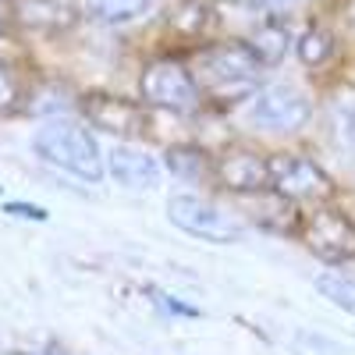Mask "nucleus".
<instances>
[{
	"instance_id": "nucleus-1",
	"label": "nucleus",
	"mask_w": 355,
	"mask_h": 355,
	"mask_svg": "<svg viewBox=\"0 0 355 355\" xmlns=\"http://www.w3.org/2000/svg\"><path fill=\"white\" fill-rule=\"evenodd\" d=\"M33 150L46 164L82 178V182H100V178H103L100 146H96L93 132L82 128V125H71V121H50V125H43L36 132V139H33Z\"/></svg>"
},
{
	"instance_id": "nucleus-2",
	"label": "nucleus",
	"mask_w": 355,
	"mask_h": 355,
	"mask_svg": "<svg viewBox=\"0 0 355 355\" xmlns=\"http://www.w3.org/2000/svg\"><path fill=\"white\" fill-rule=\"evenodd\" d=\"M259 57L249 43H220L199 57V82L217 96H245L259 82Z\"/></svg>"
},
{
	"instance_id": "nucleus-3",
	"label": "nucleus",
	"mask_w": 355,
	"mask_h": 355,
	"mask_svg": "<svg viewBox=\"0 0 355 355\" xmlns=\"http://www.w3.org/2000/svg\"><path fill=\"white\" fill-rule=\"evenodd\" d=\"M167 217L185 234H196V239L214 242V245H231L245 239V224L239 217H231L217 202L199 199V196H174L167 202Z\"/></svg>"
},
{
	"instance_id": "nucleus-4",
	"label": "nucleus",
	"mask_w": 355,
	"mask_h": 355,
	"mask_svg": "<svg viewBox=\"0 0 355 355\" xmlns=\"http://www.w3.org/2000/svg\"><path fill=\"white\" fill-rule=\"evenodd\" d=\"M139 89H142V100L150 107H160V110H171V114L199 110V82H196V75L182 61H171V57L146 64Z\"/></svg>"
},
{
	"instance_id": "nucleus-5",
	"label": "nucleus",
	"mask_w": 355,
	"mask_h": 355,
	"mask_svg": "<svg viewBox=\"0 0 355 355\" xmlns=\"http://www.w3.org/2000/svg\"><path fill=\"white\" fill-rule=\"evenodd\" d=\"M313 117V103L302 89H295L288 82L263 85L252 93L249 103V121L259 132H299Z\"/></svg>"
},
{
	"instance_id": "nucleus-6",
	"label": "nucleus",
	"mask_w": 355,
	"mask_h": 355,
	"mask_svg": "<svg viewBox=\"0 0 355 355\" xmlns=\"http://www.w3.org/2000/svg\"><path fill=\"white\" fill-rule=\"evenodd\" d=\"M270 185L277 196L291 202H320L334 196V182L316 160L299 153H274L270 157Z\"/></svg>"
},
{
	"instance_id": "nucleus-7",
	"label": "nucleus",
	"mask_w": 355,
	"mask_h": 355,
	"mask_svg": "<svg viewBox=\"0 0 355 355\" xmlns=\"http://www.w3.org/2000/svg\"><path fill=\"white\" fill-rule=\"evenodd\" d=\"M302 242L323 259V263H348L355 259V224L334 210H313L302 227Z\"/></svg>"
},
{
	"instance_id": "nucleus-8",
	"label": "nucleus",
	"mask_w": 355,
	"mask_h": 355,
	"mask_svg": "<svg viewBox=\"0 0 355 355\" xmlns=\"http://www.w3.org/2000/svg\"><path fill=\"white\" fill-rule=\"evenodd\" d=\"M214 178L234 196L266 192L270 185V157H259L252 150H227L214 164Z\"/></svg>"
},
{
	"instance_id": "nucleus-9",
	"label": "nucleus",
	"mask_w": 355,
	"mask_h": 355,
	"mask_svg": "<svg viewBox=\"0 0 355 355\" xmlns=\"http://www.w3.org/2000/svg\"><path fill=\"white\" fill-rule=\"evenodd\" d=\"M89 125H96L110 135H142L146 128H150V117H146V110L132 100H121V96H85L82 103Z\"/></svg>"
},
{
	"instance_id": "nucleus-10",
	"label": "nucleus",
	"mask_w": 355,
	"mask_h": 355,
	"mask_svg": "<svg viewBox=\"0 0 355 355\" xmlns=\"http://www.w3.org/2000/svg\"><path fill=\"white\" fill-rule=\"evenodd\" d=\"M107 167L114 182L125 189H153L160 182V164L146 150H135V146H114L107 153Z\"/></svg>"
},
{
	"instance_id": "nucleus-11",
	"label": "nucleus",
	"mask_w": 355,
	"mask_h": 355,
	"mask_svg": "<svg viewBox=\"0 0 355 355\" xmlns=\"http://www.w3.org/2000/svg\"><path fill=\"white\" fill-rule=\"evenodd\" d=\"M153 4L157 0H85V11L89 18H96L103 25H125V21L150 15Z\"/></svg>"
},
{
	"instance_id": "nucleus-12",
	"label": "nucleus",
	"mask_w": 355,
	"mask_h": 355,
	"mask_svg": "<svg viewBox=\"0 0 355 355\" xmlns=\"http://www.w3.org/2000/svg\"><path fill=\"white\" fill-rule=\"evenodd\" d=\"M249 50L259 57V64H277L284 50H288V36H284V28L274 25V21H263L259 28H252V36H249Z\"/></svg>"
},
{
	"instance_id": "nucleus-13",
	"label": "nucleus",
	"mask_w": 355,
	"mask_h": 355,
	"mask_svg": "<svg viewBox=\"0 0 355 355\" xmlns=\"http://www.w3.org/2000/svg\"><path fill=\"white\" fill-rule=\"evenodd\" d=\"M18 15L25 25H43V28H57L71 21V8L61 0H21Z\"/></svg>"
},
{
	"instance_id": "nucleus-14",
	"label": "nucleus",
	"mask_w": 355,
	"mask_h": 355,
	"mask_svg": "<svg viewBox=\"0 0 355 355\" xmlns=\"http://www.w3.org/2000/svg\"><path fill=\"white\" fill-rule=\"evenodd\" d=\"M316 288L323 299H331L338 309L352 313L355 316V277L352 274H338V270H327L316 277Z\"/></svg>"
},
{
	"instance_id": "nucleus-15",
	"label": "nucleus",
	"mask_w": 355,
	"mask_h": 355,
	"mask_svg": "<svg viewBox=\"0 0 355 355\" xmlns=\"http://www.w3.org/2000/svg\"><path fill=\"white\" fill-rule=\"evenodd\" d=\"M299 57L306 64H323L327 57L334 53V40H331V33L327 28H309V33H302L299 36Z\"/></svg>"
},
{
	"instance_id": "nucleus-16",
	"label": "nucleus",
	"mask_w": 355,
	"mask_h": 355,
	"mask_svg": "<svg viewBox=\"0 0 355 355\" xmlns=\"http://www.w3.org/2000/svg\"><path fill=\"white\" fill-rule=\"evenodd\" d=\"M167 167L174 174H182V178H196V174H202L206 167H210V160H206L202 150H192V146H174V150L167 153Z\"/></svg>"
},
{
	"instance_id": "nucleus-17",
	"label": "nucleus",
	"mask_w": 355,
	"mask_h": 355,
	"mask_svg": "<svg viewBox=\"0 0 355 355\" xmlns=\"http://www.w3.org/2000/svg\"><path fill=\"white\" fill-rule=\"evenodd\" d=\"M334 125L348 150H355V93H341L334 103Z\"/></svg>"
},
{
	"instance_id": "nucleus-18",
	"label": "nucleus",
	"mask_w": 355,
	"mask_h": 355,
	"mask_svg": "<svg viewBox=\"0 0 355 355\" xmlns=\"http://www.w3.org/2000/svg\"><path fill=\"white\" fill-rule=\"evenodd\" d=\"M15 100H18V82L8 64H0V114H8L15 107Z\"/></svg>"
},
{
	"instance_id": "nucleus-19",
	"label": "nucleus",
	"mask_w": 355,
	"mask_h": 355,
	"mask_svg": "<svg viewBox=\"0 0 355 355\" xmlns=\"http://www.w3.org/2000/svg\"><path fill=\"white\" fill-rule=\"evenodd\" d=\"M8 214H15V217H33V220H46L43 206H25V202H8Z\"/></svg>"
},
{
	"instance_id": "nucleus-20",
	"label": "nucleus",
	"mask_w": 355,
	"mask_h": 355,
	"mask_svg": "<svg viewBox=\"0 0 355 355\" xmlns=\"http://www.w3.org/2000/svg\"><path fill=\"white\" fill-rule=\"evenodd\" d=\"M256 4H263L266 11H295V8L309 4V0H256Z\"/></svg>"
},
{
	"instance_id": "nucleus-21",
	"label": "nucleus",
	"mask_w": 355,
	"mask_h": 355,
	"mask_svg": "<svg viewBox=\"0 0 355 355\" xmlns=\"http://www.w3.org/2000/svg\"><path fill=\"white\" fill-rule=\"evenodd\" d=\"M0 18H4V4H0Z\"/></svg>"
}]
</instances>
